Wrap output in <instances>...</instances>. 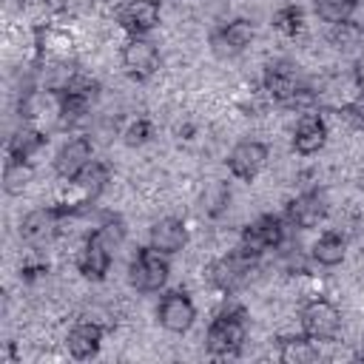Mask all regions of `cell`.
I'll return each instance as SVG.
<instances>
[{"instance_id":"obj_1","label":"cell","mask_w":364,"mask_h":364,"mask_svg":"<svg viewBox=\"0 0 364 364\" xmlns=\"http://www.w3.org/2000/svg\"><path fill=\"white\" fill-rule=\"evenodd\" d=\"M245 338H247L245 310L239 304H225L205 330V350L216 358H228L245 347Z\"/></svg>"},{"instance_id":"obj_2","label":"cell","mask_w":364,"mask_h":364,"mask_svg":"<svg viewBox=\"0 0 364 364\" xmlns=\"http://www.w3.org/2000/svg\"><path fill=\"white\" fill-rule=\"evenodd\" d=\"M171 262L165 253L154 250L151 245L136 247V253L128 262V284L136 293H159L168 284Z\"/></svg>"},{"instance_id":"obj_3","label":"cell","mask_w":364,"mask_h":364,"mask_svg":"<svg viewBox=\"0 0 364 364\" xmlns=\"http://www.w3.org/2000/svg\"><path fill=\"white\" fill-rule=\"evenodd\" d=\"M299 327L318 344L333 341L341 333V307L327 296H310L299 307Z\"/></svg>"},{"instance_id":"obj_4","label":"cell","mask_w":364,"mask_h":364,"mask_svg":"<svg viewBox=\"0 0 364 364\" xmlns=\"http://www.w3.org/2000/svg\"><path fill=\"white\" fill-rule=\"evenodd\" d=\"M256 262H259V256H250L245 247L236 245L233 250L222 253V256L208 267V279H210V284H213L219 293L233 296L239 287H245V282L250 279Z\"/></svg>"},{"instance_id":"obj_5","label":"cell","mask_w":364,"mask_h":364,"mask_svg":"<svg viewBox=\"0 0 364 364\" xmlns=\"http://www.w3.org/2000/svg\"><path fill=\"white\" fill-rule=\"evenodd\" d=\"M287 222L279 213H262L253 222H247L239 233V247H245L250 256H264L267 250H279L287 239Z\"/></svg>"},{"instance_id":"obj_6","label":"cell","mask_w":364,"mask_h":364,"mask_svg":"<svg viewBox=\"0 0 364 364\" xmlns=\"http://www.w3.org/2000/svg\"><path fill=\"white\" fill-rule=\"evenodd\" d=\"M156 324L165 330V333H173V336H182L193 327L196 321V304L191 299L188 290L182 287H171V290H162L159 301H156Z\"/></svg>"},{"instance_id":"obj_7","label":"cell","mask_w":364,"mask_h":364,"mask_svg":"<svg viewBox=\"0 0 364 364\" xmlns=\"http://www.w3.org/2000/svg\"><path fill=\"white\" fill-rule=\"evenodd\" d=\"M159 46L151 37H128L119 48V65L134 82H145L159 71Z\"/></svg>"},{"instance_id":"obj_8","label":"cell","mask_w":364,"mask_h":364,"mask_svg":"<svg viewBox=\"0 0 364 364\" xmlns=\"http://www.w3.org/2000/svg\"><path fill=\"white\" fill-rule=\"evenodd\" d=\"M267 159H270V148H267L262 139H239V142L228 151L225 168H228V173H230L233 179H239V182H253V179L264 171Z\"/></svg>"},{"instance_id":"obj_9","label":"cell","mask_w":364,"mask_h":364,"mask_svg":"<svg viewBox=\"0 0 364 364\" xmlns=\"http://www.w3.org/2000/svg\"><path fill=\"white\" fill-rule=\"evenodd\" d=\"M253 40H256V26L247 17H233L210 31V51L222 60H230L247 51Z\"/></svg>"},{"instance_id":"obj_10","label":"cell","mask_w":364,"mask_h":364,"mask_svg":"<svg viewBox=\"0 0 364 364\" xmlns=\"http://www.w3.org/2000/svg\"><path fill=\"white\" fill-rule=\"evenodd\" d=\"M282 216H284V222L290 228H299V230L318 228L327 219V196H324V191H318V188L301 191L299 196H293L284 205V213Z\"/></svg>"},{"instance_id":"obj_11","label":"cell","mask_w":364,"mask_h":364,"mask_svg":"<svg viewBox=\"0 0 364 364\" xmlns=\"http://www.w3.org/2000/svg\"><path fill=\"white\" fill-rule=\"evenodd\" d=\"M74 264H77V273L88 282H105V276L111 273V264H114V250L97 236V230H91L77 256H74Z\"/></svg>"},{"instance_id":"obj_12","label":"cell","mask_w":364,"mask_h":364,"mask_svg":"<svg viewBox=\"0 0 364 364\" xmlns=\"http://www.w3.org/2000/svg\"><path fill=\"white\" fill-rule=\"evenodd\" d=\"M162 20L159 0H125L117 11V23L128 37H148Z\"/></svg>"},{"instance_id":"obj_13","label":"cell","mask_w":364,"mask_h":364,"mask_svg":"<svg viewBox=\"0 0 364 364\" xmlns=\"http://www.w3.org/2000/svg\"><path fill=\"white\" fill-rule=\"evenodd\" d=\"M91 159H94V142H91L88 136H71V139H65V142L57 148L51 165H54L57 179H63V182L71 185V182L82 173V168H85Z\"/></svg>"},{"instance_id":"obj_14","label":"cell","mask_w":364,"mask_h":364,"mask_svg":"<svg viewBox=\"0 0 364 364\" xmlns=\"http://www.w3.org/2000/svg\"><path fill=\"white\" fill-rule=\"evenodd\" d=\"M262 88H264V94L273 102L290 105L304 85H301V80H299V74H296V68L290 63L276 60V63H267L264 65V71H262Z\"/></svg>"},{"instance_id":"obj_15","label":"cell","mask_w":364,"mask_h":364,"mask_svg":"<svg viewBox=\"0 0 364 364\" xmlns=\"http://www.w3.org/2000/svg\"><path fill=\"white\" fill-rule=\"evenodd\" d=\"M327 136H330V125H327V117L321 111H304L299 119H296V128H293V151L299 156H313L318 154L324 145H327Z\"/></svg>"},{"instance_id":"obj_16","label":"cell","mask_w":364,"mask_h":364,"mask_svg":"<svg viewBox=\"0 0 364 364\" xmlns=\"http://www.w3.org/2000/svg\"><path fill=\"white\" fill-rule=\"evenodd\" d=\"M102 338H105V327L94 318H80L68 327L65 333V350L74 361H91L100 347H102Z\"/></svg>"},{"instance_id":"obj_17","label":"cell","mask_w":364,"mask_h":364,"mask_svg":"<svg viewBox=\"0 0 364 364\" xmlns=\"http://www.w3.org/2000/svg\"><path fill=\"white\" fill-rule=\"evenodd\" d=\"M191 233H188V225L176 216H162L156 219L151 228H148V245L165 256H176L185 250Z\"/></svg>"},{"instance_id":"obj_18","label":"cell","mask_w":364,"mask_h":364,"mask_svg":"<svg viewBox=\"0 0 364 364\" xmlns=\"http://www.w3.org/2000/svg\"><path fill=\"white\" fill-rule=\"evenodd\" d=\"M347 256V239L338 230H324L310 245V262L318 267H338Z\"/></svg>"},{"instance_id":"obj_19","label":"cell","mask_w":364,"mask_h":364,"mask_svg":"<svg viewBox=\"0 0 364 364\" xmlns=\"http://www.w3.org/2000/svg\"><path fill=\"white\" fill-rule=\"evenodd\" d=\"M279 361L282 364H313L318 361V341L307 333H290L279 338Z\"/></svg>"},{"instance_id":"obj_20","label":"cell","mask_w":364,"mask_h":364,"mask_svg":"<svg viewBox=\"0 0 364 364\" xmlns=\"http://www.w3.org/2000/svg\"><path fill=\"white\" fill-rule=\"evenodd\" d=\"M46 142H48V136H46L40 128H34V125H20V128L9 136V142H6V156H11V159H31L34 154H40V151L46 148Z\"/></svg>"},{"instance_id":"obj_21","label":"cell","mask_w":364,"mask_h":364,"mask_svg":"<svg viewBox=\"0 0 364 364\" xmlns=\"http://www.w3.org/2000/svg\"><path fill=\"white\" fill-rule=\"evenodd\" d=\"M108 182H111V165H108L105 159H97V156H94L71 185L80 188L88 202H97L100 193L108 188Z\"/></svg>"},{"instance_id":"obj_22","label":"cell","mask_w":364,"mask_h":364,"mask_svg":"<svg viewBox=\"0 0 364 364\" xmlns=\"http://www.w3.org/2000/svg\"><path fill=\"white\" fill-rule=\"evenodd\" d=\"M31 179H34L31 159H11V156H6V162H3V191L9 196H20L23 191H28Z\"/></svg>"},{"instance_id":"obj_23","label":"cell","mask_w":364,"mask_h":364,"mask_svg":"<svg viewBox=\"0 0 364 364\" xmlns=\"http://www.w3.org/2000/svg\"><path fill=\"white\" fill-rule=\"evenodd\" d=\"M228 205H230V185L222 182V179L210 182L205 188V193H202V213L208 219H219L228 210Z\"/></svg>"},{"instance_id":"obj_24","label":"cell","mask_w":364,"mask_h":364,"mask_svg":"<svg viewBox=\"0 0 364 364\" xmlns=\"http://www.w3.org/2000/svg\"><path fill=\"white\" fill-rule=\"evenodd\" d=\"M313 9L318 14V20H324L327 26H336V23L353 20L358 0H313Z\"/></svg>"},{"instance_id":"obj_25","label":"cell","mask_w":364,"mask_h":364,"mask_svg":"<svg viewBox=\"0 0 364 364\" xmlns=\"http://www.w3.org/2000/svg\"><path fill=\"white\" fill-rule=\"evenodd\" d=\"M273 28H276L279 34H284V37L301 34V28H304V11H301V6H296V3L279 6V9L273 11Z\"/></svg>"},{"instance_id":"obj_26","label":"cell","mask_w":364,"mask_h":364,"mask_svg":"<svg viewBox=\"0 0 364 364\" xmlns=\"http://www.w3.org/2000/svg\"><path fill=\"white\" fill-rule=\"evenodd\" d=\"M94 230H97V236H100L111 250H117V247L125 242V233H128V230H125V219H122L119 213H108Z\"/></svg>"},{"instance_id":"obj_27","label":"cell","mask_w":364,"mask_h":364,"mask_svg":"<svg viewBox=\"0 0 364 364\" xmlns=\"http://www.w3.org/2000/svg\"><path fill=\"white\" fill-rule=\"evenodd\" d=\"M154 136V122L148 117H136L134 122H128V128L122 131V142L128 148H142L145 142H151Z\"/></svg>"},{"instance_id":"obj_28","label":"cell","mask_w":364,"mask_h":364,"mask_svg":"<svg viewBox=\"0 0 364 364\" xmlns=\"http://www.w3.org/2000/svg\"><path fill=\"white\" fill-rule=\"evenodd\" d=\"M358 37H361V28H358V23H353V20H344V23L330 26V34H327V40H330L336 48H350V46L358 43Z\"/></svg>"}]
</instances>
